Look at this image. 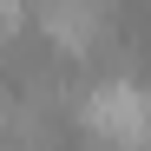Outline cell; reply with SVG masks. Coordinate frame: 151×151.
I'll list each match as a JSON object with an SVG mask.
<instances>
[{
    "instance_id": "1",
    "label": "cell",
    "mask_w": 151,
    "mask_h": 151,
    "mask_svg": "<svg viewBox=\"0 0 151 151\" xmlns=\"http://www.w3.org/2000/svg\"><path fill=\"white\" fill-rule=\"evenodd\" d=\"M72 118H79L86 138H112V145H145L151 132V92L132 86V79H99L79 92V105H72Z\"/></svg>"
},
{
    "instance_id": "2",
    "label": "cell",
    "mask_w": 151,
    "mask_h": 151,
    "mask_svg": "<svg viewBox=\"0 0 151 151\" xmlns=\"http://www.w3.org/2000/svg\"><path fill=\"white\" fill-rule=\"evenodd\" d=\"M33 27L59 46V53L86 59L99 40L112 33V0H33Z\"/></svg>"
},
{
    "instance_id": "3",
    "label": "cell",
    "mask_w": 151,
    "mask_h": 151,
    "mask_svg": "<svg viewBox=\"0 0 151 151\" xmlns=\"http://www.w3.org/2000/svg\"><path fill=\"white\" fill-rule=\"evenodd\" d=\"M20 33H27V7L20 0H0V46H20Z\"/></svg>"
},
{
    "instance_id": "4",
    "label": "cell",
    "mask_w": 151,
    "mask_h": 151,
    "mask_svg": "<svg viewBox=\"0 0 151 151\" xmlns=\"http://www.w3.org/2000/svg\"><path fill=\"white\" fill-rule=\"evenodd\" d=\"M138 151H151V132H145V145H138Z\"/></svg>"
}]
</instances>
